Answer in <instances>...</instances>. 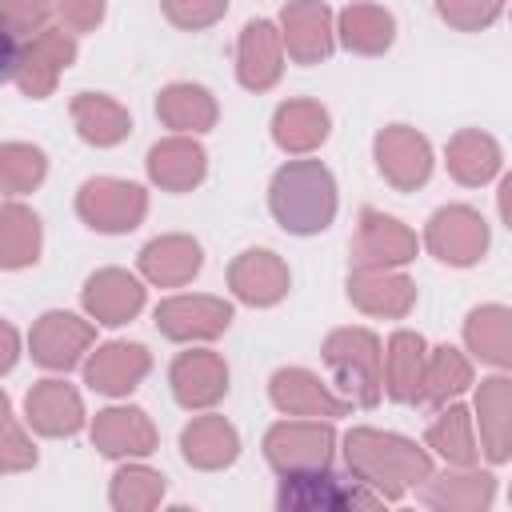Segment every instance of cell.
Segmentation results:
<instances>
[{"instance_id": "6da1fadb", "label": "cell", "mask_w": 512, "mask_h": 512, "mask_svg": "<svg viewBox=\"0 0 512 512\" xmlns=\"http://www.w3.org/2000/svg\"><path fill=\"white\" fill-rule=\"evenodd\" d=\"M332 208H336L332 176L320 164H312V160L284 168L276 176V184H272V212L292 232H320V228H328Z\"/></svg>"}, {"instance_id": "7a4b0ae2", "label": "cell", "mask_w": 512, "mask_h": 512, "mask_svg": "<svg viewBox=\"0 0 512 512\" xmlns=\"http://www.w3.org/2000/svg\"><path fill=\"white\" fill-rule=\"evenodd\" d=\"M144 364H148L144 348H124V344H116V348H104V352L88 364V380H92L96 388H104V392H120V388H132V380L144 372Z\"/></svg>"}, {"instance_id": "3957f363", "label": "cell", "mask_w": 512, "mask_h": 512, "mask_svg": "<svg viewBox=\"0 0 512 512\" xmlns=\"http://www.w3.org/2000/svg\"><path fill=\"white\" fill-rule=\"evenodd\" d=\"M240 76L248 88H260L276 76V48H272V28L264 20L248 24L244 28V40H240Z\"/></svg>"}, {"instance_id": "277c9868", "label": "cell", "mask_w": 512, "mask_h": 512, "mask_svg": "<svg viewBox=\"0 0 512 512\" xmlns=\"http://www.w3.org/2000/svg\"><path fill=\"white\" fill-rule=\"evenodd\" d=\"M28 412L44 432H72L80 424V404L64 384H44L36 396H28Z\"/></svg>"}, {"instance_id": "5b68a950", "label": "cell", "mask_w": 512, "mask_h": 512, "mask_svg": "<svg viewBox=\"0 0 512 512\" xmlns=\"http://www.w3.org/2000/svg\"><path fill=\"white\" fill-rule=\"evenodd\" d=\"M220 384H224V376H220L216 360H208V356H188V360L176 364V392H180V400H188V404L216 396Z\"/></svg>"}, {"instance_id": "8992f818", "label": "cell", "mask_w": 512, "mask_h": 512, "mask_svg": "<svg viewBox=\"0 0 512 512\" xmlns=\"http://www.w3.org/2000/svg\"><path fill=\"white\" fill-rule=\"evenodd\" d=\"M92 292H88V304L96 308V312H104L108 316V324H120L124 316H132L136 308H140V288H136V280H128V276H120L116 272V292H104V284H88Z\"/></svg>"}, {"instance_id": "52a82bcc", "label": "cell", "mask_w": 512, "mask_h": 512, "mask_svg": "<svg viewBox=\"0 0 512 512\" xmlns=\"http://www.w3.org/2000/svg\"><path fill=\"white\" fill-rule=\"evenodd\" d=\"M76 116H80V124H84L80 132H84L88 140H96V144H112V140H120V136L128 132L124 112L112 108V104H104V100H96V112H92L88 100H80V104H76Z\"/></svg>"}, {"instance_id": "ba28073f", "label": "cell", "mask_w": 512, "mask_h": 512, "mask_svg": "<svg viewBox=\"0 0 512 512\" xmlns=\"http://www.w3.org/2000/svg\"><path fill=\"white\" fill-rule=\"evenodd\" d=\"M12 224H16V208H8L0 216V264H24L36 252V220L28 216L20 224V232Z\"/></svg>"}, {"instance_id": "9c48e42d", "label": "cell", "mask_w": 512, "mask_h": 512, "mask_svg": "<svg viewBox=\"0 0 512 512\" xmlns=\"http://www.w3.org/2000/svg\"><path fill=\"white\" fill-rule=\"evenodd\" d=\"M204 156H200V148H188V144H164V148H152V176L156 180H168V172L172 168H184L192 180L200 176V164Z\"/></svg>"}, {"instance_id": "30bf717a", "label": "cell", "mask_w": 512, "mask_h": 512, "mask_svg": "<svg viewBox=\"0 0 512 512\" xmlns=\"http://www.w3.org/2000/svg\"><path fill=\"white\" fill-rule=\"evenodd\" d=\"M16 68H20V44H16L12 28H8V24H0V84H4Z\"/></svg>"}, {"instance_id": "8fae6325", "label": "cell", "mask_w": 512, "mask_h": 512, "mask_svg": "<svg viewBox=\"0 0 512 512\" xmlns=\"http://www.w3.org/2000/svg\"><path fill=\"white\" fill-rule=\"evenodd\" d=\"M12 352H16V336H12V328H0V368L12 364Z\"/></svg>"}]
</instances>
